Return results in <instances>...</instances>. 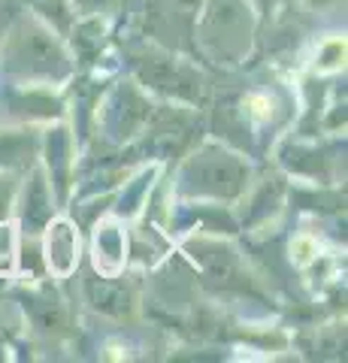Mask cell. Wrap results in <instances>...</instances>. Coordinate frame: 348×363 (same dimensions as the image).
Returning a JSON list of instances; mask_svg holds the SVG:
<instances>
[{
	"instance_id": "cell-2",
	"label": "cell",
	"mask_w": 348,
	"mask_h": 363,
	"mask_svg": "<svg viewBox=\"0 0 348 363\" xmlns=\"http://www.w3.org/2000/svg\"><path fill=\"white\" fill-rule=\"evenodd\" d=\"M49 267L58 272V276H70V269L76 264V252H79V242H76V233L67 221H58L55 227H49Z\"/></svg>"
},
{
	"instance_id": "cell-5",
	"label": "cell",
	"mask_w": 348,
	"mask_h": 363,
	"mask_svg": "<svg viewBox=\"0 0 348 363\" xmlns=\"http://www.w3.org/2000/svg\"><path fill=\"white\" fill-rule=\"evenodd\" d=\"M315 255H318V245L312 242L309 236H297V240L291 242V257H294L297 264H309Z\"/></svg>"
},
{
	"instance_id": "cell-6",
	"label": "cell",
	"mask_w": 348,
	"mask_h": 363,
	"mask_svg": "<svg viewBox=\"0 0 348 363\" xmlns=\"http://www.w3.org/2000/svg\"><path fill=\"white\" fill-rule=\"evenodd\" d=\"M9 179H0V218L6 215V209H9V185H6Z\"/></svg>"
},
{
	"instance_id": "cell-4",
	"label": "cell",
	"mask_w": 348,
	"mask_h": 363,
	"mask_svg": "<svg viewBox=\"0 0 348 363\" xmlns=\"http://www.w3.org/2000/svg\"><path fill=\"white\" fill-rule=\"evenodd\" d=\"M33 6H37L46 18H55V25H58L61 30H67V25H70V9H67V0H33Z\"/></svg>"
},
{
	"instance_id": "cell-1",
	"label": "cell",
	"mask_w": 348,
	"mask_h": 363,
	"mask_svg": "<svg viewBox=\"0 0 348 363\" xmlns=\"http://www.w3.org/2000/svg\"><path fill=\"white\" fill-rule=\"evenodd\" d=\"M9 61H13L16 70L30 76H61L67 70V58L55 45V40L46 30L33 28L16 33V40L9 43Z\"/></svg>"
},
{
	"instance_id": "cell-3",
	"label": "cell",
	"mask_w": 348,
	"mask_h": 363,
	"mask_svg": "<svg viewBox=\"0 0 348 363\" xmlns=\"http://www.w3.org/2000/svg\"><path fill=\"white\" fill-rule=\"evenodd\" d=\"M342 58H345V40L333 37L321 45V61L315 67L318 70H336V67H342Z\"/></svg>"
}]
</instances>
